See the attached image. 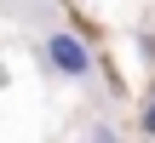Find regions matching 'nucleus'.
I'll list each match as a JSON object with an SVG mask.
<instances>
[{"label": "nucleus", "instance_id": "2", "mask_svg": "<svg viewBox=\"0 0 155 143\" xmlns=\"http://www.w3.org/2000/svg\"><path fill=\"white\" fill-rule=\"evenodd\" d=\"M138 132H144V138H155V92L144 97V109H138Z\"/></svg>", "mask_w": 155, "mask_h": 143}, {"label": "nucleus", "instance_id": "3", "mask_svg": "<svg viewBox=\"0 0 155 143\" xmlns=\"http://www.w3.org/2000/svg\"><path fill=\"white\" fill-rule=\"evenodd\" d=\"M86 143H121V138H115V126H104V120H98V126L86 132Z\"/></svg>", "mask_w": 155, "mask_h": 143}, {"label": "nucleus", "instance_id": "1", "mask_svg": "<svg viewBox=\"0 0 155 143\" xmlns=\"http://www.w3.org/2000/svg\"><path fill=\"white\" fill-rule=\"evenodd\" d=\"M35 63H40L52 80H92V69H98L92 46H86L75 29H52V34L35 46Z\"/></svg>", "mask_w": 155, "mask_h": 143}]
</instances>
